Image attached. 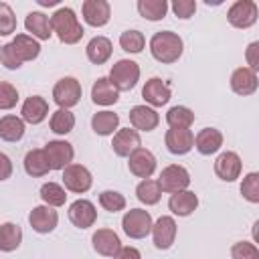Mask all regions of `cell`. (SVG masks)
Listing matches in <instances>:
<instances>
[{
	"instance_id": "cell-6",
	"label": "cell",
	"mask_w": 259,
	"mask_h": 259,
	"mask_svg": "<svg viewBox=\"0 0 259 259\" xmlns=\"http://www.w3.org/2000/svg\"><path fill=\"white\" fill-rule=\"evenodd\" d=\"M158 184H160V190L162 192H180V190H186L188 184H190V174L184 166H178V164H170L166 166L162 172H160V178H158Z\"/></svg>"
},
{
	"instance_id": "cell-48",
	"label": "cell",
	"mask_w": 259,
	"mask_h": 259,
	"mask_svg": "<svg viewBox=\"0 0 259 259\" xmlns=\"http://www.w3.org/2000/svg\"><path fill=\"white\" fill-rule=\"evenodd\" d=\"M113 259H142V255H140V251L136 247H121L119 253Z\"/></svg>"
},
{
	"instance_id": "cell-24",
	"label": "cell",
	"mask_w": 259,
	"mask_h": 259,
	"mask_svg": "<svg viewBox=\"0 0 259 259\" xmlns=\"http://www.w3.org/2000/svg\"><path fill=\"white\" fill-rule=\"evenodd\" d=\"M198 206V196L192 192V190H180V192H174L168 200V208L178 214V217H188L196 210Z\"/></svg>"
},
{
	"instance_id": "cell-2",
	"label": "cell",
	"mask_w": 259,
	"mask_h": 259,
	"mask_svg": "<svg viewBox=\"0 0 259 259\" xmlns=\"http://www.w3.org/2000/svg\"><path fill=\"white\" fill-rule=\"evenodd\" d=\"M51 28L53 32H57L59 40L65 42V45H75L83 38L85 30L81 26V22L77 20V14L73 8L69 6H63L59 8L53 16H51Z\"/></svg>"
},
{
	"instance_id": "cell-33",
	"label": "cell",
	"mask_w": 259,
	"mask_h": 259,
	"mask_svg": "<svg viewBox=\"0 0 259 259\" xmlns=\"http://www.w3.org/2000/svg\"><path fill=\"white\" fill-rule=\"evenodd\" d=\"M136 196H138V200L144 202L146 206L160 202V198H162V190H160L158 180L144 178V180L138 184V188H136Z\"/></svg>"
},
{
	"instance_id": "cell-45",
	"label": "cell",
	"mask_w": 259,
	"mask_h": 259,
	"mask_svg": "<svg viewBox=\"0 0 259 259\" xmlns=\"http://www.w3.org/2000/svg\"><path fill=\"white\" fill-rule=\"evenodd\" d=\"M172 12L182 18V20H188L194 12H196V2L194 0H174L172 2Z\"/></svg>"
},
{
	"instance_id": "cell-31",
	"label": "cell",
	"mask_w": 259,
	"mask_h": 259,
	"mask_svg": "<svg viewBox=\"0 0 259 259\" xmlns=\"http://www.w3.org/2000/svg\"><path fill=\"white\" fill-rule=\"evenodd\" d=\"M119 125V115L113 113V111H97L93 117H91V127L95 134L99 136H109L117 130Z\"/></svg>"
},
{
	"instance_id": "cell-32",
	"label": "cell",
	"mask_w": 259,
	"mask_h": 259,
	"mask_svg": "<svg viewBox=\"0 0 259 259\" xmlns=\"http://www.w3.org/2000/svg\"><path fill=\"white\" fill-rule=\"evenodd\" d=\"M24 136V121L16 115L0 117V138L4 142H18Z\"/></svg>"
},
{
	"instance_id": "cell-21",
	"label": "cell",
	"mask_w": 259,
	"mask_h": 259,
	"mask_svg": "<svg viewBox=\"0 0 259 259\" xmlns=\"http://www.w3.org/2000/svg\"><path fill=\"white\" fill-rule=\"evenodd\" d=\"M20 113H22V121L36 125V123L45 121V117L49 115V103L40 95H30L22 103V111Z\"/></svg>"
},
{
	"instance_id": "cell-9",
	"label": "cell",
	"mask_w": 259,
	"mask_h": 259,
	"mask_svg": "<svg viewBox=\"0 0 259 259\" xmlns=\"http://www.w3.org/2000/svg\"><path fill=\"white\" fill-rule=\"evenodd\" d=\"M63 184L67 190L71 192H77V194H83L91 188L93 184V178H91V172L81 166V164H69L65 170H63Z\"/></svg>"
},
{
	"instance_id": "cell-3",
	"label": "cell",
	"mask_w": 259,
	"mask_h": 259,
	"mask_svg": "<svg viewBox=\"0 0 259 259\" xmlns=\"http://www.w3.org/2000/svg\"><path fill=\"white\" fill-rule=\"evenodd\" d=\"M113 87L117 91H132L136 87V83L140 81V67L136 61H130V59H119L111 71H109V77H107Z\"/></svg>"
},
{
	"instance_id": "cell-7",
	"label": "cell",
	"mask_w": 259,
	"mask_h": 259,
	"mask_svg": "<svg viewBox=\"0 0 259 259\" xmlns=\"http://www.w3.org/2000/svg\"><path fill=\"white\" fill-rule=\"evenodd\" d=\"M42 150H45V156L49 160L51 170H65L73 162V156H75L73 146L65 140H53Z\"/></svg>"
},
{
	"instance_id": "cell-46",
	"label": "cell",
	"mask_w": 259,
	"mask_h": 259,
	"mask_svg": "<svg viewBox=\"0 0 259 259\" xmlns=\"http://www.w3.org/2000/svg\"><path fill=\"white\" fill-rule=\"evenodd\" d=\"M257 53H259V42H251L249 47H247V69H251L253 73H257V69H259V57H257Z\"/></svg>"
},
{
	"instance_id": "cell-11",
	"label": "cell",
	"mask_w": 259,
	"mask_h": 259,
	"mask_svg": "<svg viewBox=\"0 0 259 259\" xmlns=\"http://www.w3.org/2000/svg\"><path fill=\"white\" fill-rule=\"evenodd\" d=\"M83 20L89 26H105L111 18V6L105 0H85L83 6Z\"/></svg>"
},
{
	"instance_id": "cell-18",
	"label": "cell",
	"mask_w": 259,
	"mask_h": 259,
	"mask_svg": "<svg viewBox=\"0 0 259 259\" xmlns=\"http://www.w3.org/2000/svg\"><path fill=\"white\" fill-rule=\"evenodd\" d=\"M152 237H154V245L158 249H170L174 239H176V223L172 217H160L154 225H152Z\"/></svg>"
},
{
	"instance_id": "cell-13",
	"label": "cell",
	"mask_w": 259,
	"mask_h": 259,
	"mask_svg": "<svg viewBox=\"0 0 259 259\" xmlns=\"http://www.w3.org/2000/svg\"><path fill=\"white\" fill-rule=\"evenodd\" d=\"M127 158H130L127 168H130V172L134 176H138V178H150L154 174V170H156V158H154V154L150 150L138 148Z\"/></svg>"
},
{
	"instance_id": "cell-28",
	"label": "cell",
	"mask_w": 259,
	"mask_h": 259,
	"mask_svg": "<svg viewBox=\"0 0 259 259\" xmlns=\"http://www.w3.org/2000/svg\"><path fill=\"white\" fill-rule=\"evenodd\" d=\"M14 53L18 55V59L24 63V61H32L38 57L40 53V45L36 42V38H32L30 34H16L12 40H10Z\"/></svg>"
},
{
	"instance_id": "cell-22",
	"label": "cell",
	"mask_w": 259,
	"mask_h": 259,
	"mask_svg": "<svg viewBox=\"0 0 259 259\" xmlns=\"http://www.w3.org/2000/svg\"><path fill=\"white\" fill-rule=\"evenodd\" d=\"M231 89L237 95H253L257 91V75L247 69V67H239L233 71L231 75Z\"/></svg>"
},
{
	"instance_id": "cell-34",
	"label": "cell",
	"mask_w": 259,
	"mask_h": 259,
	"mask_svg": "<svg viewBox=\"0 0 259 259\" xmlns=\"http://www.w3.org/2000/svg\"><path fill=\"white\" fill-rule=\"evenodd\" d=\"M138 12L146 20H162L168 12L166 0H138Z\"/></svg>"
},
{
	"instance_id": "cell-1",
	"label": "cell",
	"mask_w": 259,
	"mask_h": 259,
	"mask_svg": "<svg viewBox=\"0 0 259 259\" xmlns=\"http://www.w3.org/2000/svg\"><path fill=\"white\" fill-rule=\"evenodd\" d=\"M182 51H184V42L172 30H160L150 38V53L158 63L164 65L176 63L182 57Z\"/></svg>"
},
{
	"instance_id": "cell-35",
	"label": "cell",
	"mask_w": 259,
	"mask_h": 259,
	"mask_svg": "<svg viewBox=\"0 0 259 259\" xmlns=\"http://www.w3.org/2000/svg\"><path fill=\"white\" fill-rule=\"evenodd\" d=\"M166 121L170 127H190L194 123V111L184 105H174L166 113Z\"/></svg>"
},
{
	"instance_id": "cell-15",
	"label": "cell",
	"mask_w": 259,
	"mask_h": 259,
	"mask_svg": "<svg viewBox=\"0 0 259 259\" xmlns=\"http://www.w3.org/2000/svg\"><path fill=\"white\" fill-rule=\"evenodd\" d=\"M241 168H243V162H241V158L235 152H223L214 160V172L225 182L237 180L239 174H241Z\"/></svg>"
},
{
	"instance_id": "cell-37",
	"label": "cell",
	"mask_w": 259,
	"mask_h": 259,
	"mask_svg": "<svg viewBox=\"0 0 259 259\" xmlns=\"http://www.w3.org/2000/svg\"><path fill=\"white\" fill-rule=\"evenodd\" d=\"M40 198L47 202V206H63L67 200L65 188L57 182H47L40 186Z\"/></svg>"
},
{
	"instance_id": "cell-41",
	"label": "cell",
	"mask_w": 259,
	"mask_h": 259,
	"mask_svg": "<svg viewBox=\"0 0 259 259\" xmlns=\"http://www.w3.org/2000/svg\"><path fill=\"white\" fill-rule=\"evenodd\" d=\"M16 30V16L6 2H0V36H8Z\"/></svg>"
},
{
	"instance_id": "cell-44",
	"label": "cell",
	"mask_w": 259,
	"mask_h": 259,
	"mask_svg": "<svg viewBox=\"0 0 259 259\" xmlns=\"http://www.w3.org/2000/svg\"><path fill=\"white\" fill-rule=\"evenodd\" d=\"M0 63L6 69H18V67H22V61L18 59V55L14 53V49H12L10 42L0 47Z\"/></svg>"
},
{
	"instance_id": "cell-39",
	"label": "cell",
	"mask_w": 259,
	"mask_h": 259,
	"mask_svg": "<svg viewBox=\"0 0 259 259\" xmlns=\"http://www.w3.org/2000/svg\"><path fill=\"white\" fill-rule=\"evenodd\" d=\"M99 204L109 212H119L125 208V198H123V194H119L115 190H103L99 194Z\"/></svg>"
},
{
	"instance_id": "cell-16",
	"label": "cell",
	"mask_w": 259,
	"mask_h": 259,
	"mask_svg": "<svg viewBox=\"0 0 259 259\" xmlns=\"http://www.w3.org/2000/svg\"><path fill=\"white\" fill-rule=\"evenodd\" d=\"M95 219H97V210H95L93 202H89L85 198H79V200H75L69 206V221L77 229H89V227H93Z\"/></svg>"
},
{
	"instance_id": "cell-49",
	"label": "cell",
	"mask_w": 259,
	"mask_h": 259,
	"mask_svg": "<svg viewBox=\"0 0 259 259\" xmlns=\"http://www.w3.org/2000/svg\"><path fill=\"white\" fill-rule=\"evenodd\" d=\"M38 4H40V6H55L57 0H38Z\"/></svg>"
},
{
	"instance_id": "cell-17",
	"label": "cell",
	"mask_w": 259,
	"mask_h": 259,
	"mask_svg": "<svg viewBox=\"0 0 259 259\" xmlns=\"http://www.w3.org/2000/svg\"><path fill=\"white\" fill-rule=\"evenodd\" d=\"M91 243L93 249L103 257H115L121 249V241L111 229H97L91 237Z\"/></svg>"
},
{
	"instance_id": "cell-8",
	"label": "cell",
	"mask_w": 259,
	"mask_h": 259,
	"mask_svg": "<svg viewBox=\"0 0 259 259\" xmlns=\"http://www.w3.org/2000/svg\"><path fill=\"white\" fill-rule=\"evenodd\" d=\"M257 4L253 0H237L231 8H229V22L235 26V28H249L257 22Z\"/></svg>"
},
{
	"instance_id": "cell-47",
	"label": "cell",
	"mask_w": 259,
	"mask_h": 259,
	"mask_svg": "<svg viewBox=\"0 0 259 259\" xmlns=\"http://www.w3.org/2000/svg\"><path fill=\"white\" fill-rule=\"evenodd\" d=\"M12 176V162L6 154L0 152V182L2 180H8Z\"/></svg>"
},
{
	"instance_id": "cell-26",
	"label": "cell",
	"mask_w": 259,
	"mask_h": 259,
	"mask_svg": "<svg viewBox=\"0 0 259 259\" xmlns=\"http://www.w3.org/2000/svg\"><path fill=\"white\" fill-rule=\"evenodd\" d=\"M26 30L32 34V38H40V40H49L53 34L51 28V18L45 12H28L26 20H24Z\"/></svg>"
},
{
	"instance_id": "cell-23",
	"label": "cell",
	"mask_w": 259,
	"mask_h": 259,
	"mask_svg": "<svg viewBox=\"0 0 259 259\" xmlns=\"http://www.w3.org/2000/svg\"><path fill=\"white\" fill-rule=\"evenodd\" d=\"M194 146H196V150L202 156H210V154H214V152L221 150V146H223V134L217 127H204V130H200L196 134Z\"/></svg>"
},
{
	"instance_id": "cell-38",
	"label": "cell",
	"mask_w": 259,
	"mask_h": 259,
	"mask_svg": "<svg viewBox=\"0 0 259 259\" xmlns=\"http://www.w3.org/2000/svg\"><path fill=\"white\" fill-rule=\"evenodd\" d=\"M119 45L125 53H142V49L146 45V38L140 30H125L119 36Z\"/></svg>"
},
{
	"instance_id": "cell-19",
	"label": "cell",
	"mask_w": 259,
	"mask_h": 259,
	"mask_svg": "<svg viewBox=\"0 0 259 259\" xmlns=\"http://www.w3.org/2000/svg\"><path fill=\"white\" fill-rule=\"evenodd\" d=\"M111 148L117 156L121 158H127L130 154H134L138 148H142V140H140V134L136 130H117L115 136H113V142H111Z\"/></svg>"
},
{
	"instance_id": "cell-12",
	"label": "cell",
	"mask_w": 259,
	"mask_h": 259,
	"mask_svg": "<svg viewBox=\"0 0 259 259\" xmlns=\"http://www.w3.org/2000/svg\"><path fill=\"white\" fill-rule=\"evenodd\" d=\"M28 223L32 227V231L40 233V235H47L51 231H55L57 223H59V214L53 206H34L28 214Z\"/></svg>"
},
{
	"instance_id": "cell-30",
	"label": "cell",
	"mask_w": 259,
	"mask_h": 259,
	"mask_svg": "<svg viewBox=\"0 0 259 259\" xmlns=\"http://www.w3.org/2000/svg\"><path fill=\"white\" fill-rule=\"evenodd\" d=\"M22 243V229L14 223H2L0 225V251H14Z\"/></svg>"
},
{
	"instance_id": "cell-43",
	"label": "cell",
	"mask_w": 259,
	"mask_h": 259,
	"mask_svg": "<svg viewBox=\"0 0 259 259\" xmlns=\"http://www.w3.org/2000/svg\"><path fill=\"white\" fill-rule=\"evenodd\" d=\"M231 257H233V259H259V249H257L253 243L239 241V243L233 245Z\"/></svg>"
},
{
	"instance_id": "cell-4",
	"label": "cell",
	"mask_w": 259,
	"mask_h": 259,
	"mask_svg": "<svg viewBox=\"0 0 259 259\" xmlns=\"http://www.w3.org/2000/svg\"><path fill=\"white\" fill-rule=\"evenodd\" d=\"M152 214L144 208H132L123 214L121 219V227L123 233L132 239H144L150 231H152Z\"/></svg>"
},
{
	"instance_id": "cell-27",
	"label": "cell",
	"mask_w": 259,
	"mask_h": 259,
	"mask_svg": "<svg viewBox=\"0 0 259 259\" xmlns=\"http://www.w3.org/2000/svg\"><path fill=\"white\" fill-rule=\"evenodd\" d=\"M24 170L32 178H40V176L49 174L51 166H49V160H47L42 148H36V150H28L26 152V156H24Z\"/></svg>"
},
{
	"instance_id": "cell-40",
	"label": "cell",
	"mask_w": 259,
	"mask_h": 259,
	"mask_svg": "<svg viewBox=\"0 0 259 259\" xmlns=\"http://www.w3.org/2000/svg\"><path fill=\"white\" fill-rule=\"evenodd\" d=\"M241 194L243 198H247L249 202H259V174L257 172H249L245 178H243V184H241Z\"/></svg>"
},
{
	"instance_id": "cell-25",
	"label": "cell",
	"mask_w": 259,
	"mask_h": 259,
	"mask_svg": "<svg viewBox=\"0 0 259 259\" xmlns=\"http://www.w3.org/2000/svg\"><path fill=\"white\" fill-rule=\"evenodd\" d=\"M91 99L97 105H113L119 99V91L107 77H99L91 87Z\"/></svg>"
},
{
	"instance_id": "cell-29",
	"label": "cell",
	"mask_w": 259,
	"mask_h": 259,
	"mask_svg": "<svg viewBox=\"0 0 259 259\" xmlns=\"http://www.w3.org/2000/svg\"><path fill=\"white\" fill-rule=\"evenodd\" d=\"M87 59L93 63V65H103L109 57H111V40L107 36H93L89 42H87Z\"/></svg>"
},
{
	"instance_id": "cell-42",
	"label": "cell",
	"mask_w": 259,
	"mask_h": 259,
	"mask_svg": "<svg viewBox=\"0 0 259 259\" xmlns=\"http://www.w3.org/2000/svg\"><path fill=\"white\" fill-rule=\"evenodd\" d=\"M18 103V91L14 85L0 81V109H12Z\"/></svg>"
},
{
	"instance_id": "cell-10",
	"label": "cell",
	"mask_w": 259,
	"mask_h": 259,
	"mask_svg": "<svg viewBox=\"0 0 259 259\" xmlns=\"http://www.w3.org/2000/svg\"><path fill=\"white\" fill-rule=\"evenodd\" d=\"M166 148L170 154H176V156H182V154H188L192 148H194V134L186 127H170L166 132Z\"/></svg>"
},
{
	"instance_id": "cell-20",
	"label": "cell",
	"mask_w": 259,
	"mask_h": 259,
	"mask_svg": "<svg viewBox=\"0 0 259 259\" xmlns=\"http://www.w3.org/2000/svg\"><path fill=\"white\" fill-rule=\"evenodd\" d=\"M160 121V115L156 113V109L148 107V105H134L130 109V123L134 125V130L138 132H152L156 130Z\"/></svg>"
},
{
	"instance_id": "cell-14",
	"label": "cell",
	"mask_w": 259,
	"mask_h": 259,
	"mask_svg": "<svg viewBox=\"0 0 259 259\" xmlns=\"http://www.w3.org/2000/svg\"><path fill=\"white\" fill-rule=\"evenodd\" d=\"M142 97L152 107H162L170 101V85L166 81H162L160 77H152L146 81V85L142 89Z\"/></svg>"
},
{
	"instance_id": "cell-36",
	"label": "cell",
	"mask_w": 259,
	"mask_h": 259,
	"mask_svg": "<svg viewBox=\"0 0 259 259\" xmlns=\"http://www.w3.org/2000/svg\"><path fill=\"white\" fill-rule=\"evenodd\" d=\"M73 127H75V115L69 109H57L51 115V132H55L59 136H65Z\"/></svg>"
},
{
	"instance_id": "cell-5",
	"label": "cell",
	"mask_w": 259,
	"mask_h": 259,
	"mask_svg": "<svg viewBox=\"0 0 259 259\" xmlns=\"http://www.w3.org/2000/svg\"><path fill=\"white\" fill-rule=\"evenodd\" d=\"M81 83L75 77H63L53 87V99L59 109H69L81 101Z\"/></svg>"
}]
</instances>
